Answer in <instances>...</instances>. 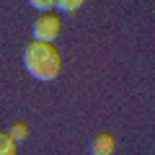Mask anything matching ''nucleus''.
I'll return each mask as SVG.
<instances>
[{"mask_svg": "<svg viewBox=\"0 0 155 155\" xmlns=\"http://www.w3.org/2000/svg\"><path fill=\"white\" fill-rule=\"evenodd\" d=\"M23 65L36 80H54L62 70V57L47 41H31L23 49Z\"/></svg>", "mask_w": 155, "mask_h": 155, "instance_id": "1", "label": "nucleus"}, {"mask_svg": "<svg viewBox=\"0 0 155 155\" xmlns=\"http://www.w3.org/2000/svg\"><path fill=\"white\" fill-rule=\"evenodd\" d=\"M60 28H62V21L57 16H52V13H47V16H41L34 23V41H47V44H52L60 36Z\"/></svg>", "mask_w": 155, "mask_h": 155, "instance_id": "2", "label": "nucleus"}, {"mask_svg": "<svg viewBox=\"0 0 155 155\" xmlns=\"http://www.w3.org/2000/svg\"><path fill=\"white\" fill-rule=\"evenodd\" d=\"M114 150H116V140L109 132H101L91 140V155H114Z\"/></svg>", "mask_w": 155, "mask_h": 155, "instance_id": "3", "label": "nucleus"}, {"mask_svg": "<svg viewBox=\"0 0 155 155\" xmlns=\"http://www.w3.org/2000/svg\"><path fill=\"white\" fill-rule=\"evenodd\" d=\"M8 134H11V137L16 140V145H18V142H26V137H28V124L16 122L11 129H8Z\"/></svg>", "mask_w": 155, "mask_h": 155, "instance_id": "4", "label": "nucleus"}, {"mask_svg": "<svg viewBox=\"0 0 155 155\" xmlns=\"http://www.w3.org/2000/svg\"><path fill=\"white\" fill-rule=\"evenodd\" d=\"M0 155H16V140L8 132H0Z\"/></svg>", "mask_w": 155, "mask_h": 155, "instance_id": "5", "label": "nucleus"}, {"mask_svg": "<svg viewBox=\"0 0 155 155\" xmlns=\"http://www.w3.org/2000/svg\"><path fill=\"white\" fill-rule=\"evenodd\" d=\"M80 5H83V0H57V8L62 13H75Z\"/></svg>", "mask_w": 155, "mask_h": 155, "instance_id": "6", "label": "nucleus"}, {"mask_svg": "<svg viewBox=\"0 0 155 155\" xmlns=\"http://www.w3.org/2000/svg\"><path fill=\"white\" fill-rule=\"evenodd\" d=\"M28 3H31L36 11H44V13H49L52 8L57 5V0H28Z\"/></svg>", "mask_w": 155, "mask_h": 155, "instance_id": "7", "label": "nucleus"}]
</instances>
